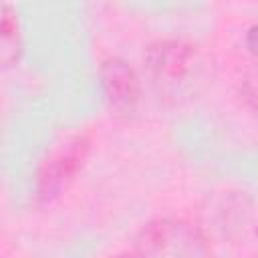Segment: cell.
<instances>
[{
  "instance_id": "277c9868",
  "label": "cell",
  "mask_w": 258,
  "mask_h": 258,
  "mask_svg": "<svg viewBox=\"0 0 258 258\" xmlns=\"http://www.w3.org/2000/svg\"><path fill=\"white\" fill-rule=\"evenodd\" d=\"M99 81L109 111L119 119H131L143 97V85L137 71L125 58L109 56L99 67Z\"/></svg>"
},
{
  "instance_id": "6da1fadb",
  "label": "cell",
  "mask_w": 258,
  "mask_h": 258,
  "mask_svg": "<svg viewBox=\"0 0 258 258\" xmlns=\"http://www.w3.org/2000/svg\"><path fill=\"white\" fill-rule=\"evenodd\" d=\"M143 62L157 97L173 105L196 97L210 77L208 56L185 38H159L151 42Z\"/></svg>"
},
{
  "instance_id": "52a82bcc",
  "label": "cell",
  "mask_w": 258,
  "mask_h": 258,
  "mask_svg": "<svg viewBox=\"0 0 258 258\" xmlns=\"http://www.w3.org/2000/svg\"><path fill=\"white\" fill-rule=\"evenodd\" d=\"M254 38H256V24H252L248 30H246V48H248V52L254 56V52H256V42H254Z\"/></svg>"
},
{
  "instance_id": "3957f363",
  "label": "cell",
  "mask_w": 258,
  "mask_h": 258,
  "mask_svg": "<svg viewBox=\"0 0 258 258\" xmlns=\"http://www.w3.org/2000/svg\"><path fill=\"white\" fill-rule=\"evenodd\" d=\"M91 141L85 133H73L64 137L40 163L36 173V200L48 204L54 200L83 167Z\"/></svg>"
},
{
  "instance_id": "5b68a950",
  "label": "cell",
  "mask_w": 258,
  "mask_h": 258,
  "mask_svg": "<svg viewBox=\"0 0 258 258\" xmlns=\"http://www.w3.org/2000/svg\"><path fill=\"white\" fill-rule=\"evenodd\" d=\"M22 54V28L14 6L0 2V71L18 62Z\"/></svg>"
},
{
  "instance_id": "7a4b0ae2",
  "label": "cell",
  "mask_w": 258,
  "mask_h": 258,
  "mask_svg": "<svg viewBox=\"0 0 258 258\" xmlns=\"http://www.w3.org/2000/svg\"><path fill=\"white\" fill-rule=\"evenodd\" d=\"M137 258H212L208 234L185 218H155L135 236Z\"/></svg>"
},
{
  "instance_id": "ba28073f",
  "label": "cell",
  "mask_w": 258,
  "mask_h": 258,
  "mask_svg": "<svg viewBox=\"0 0 258 258\" xmlns=\"http://www.w3.org/2000/svg\"><path fill=\"white\" fill-rule=\"evenodd\" d=\"M109 258H137L135 254H115V256H109Z\"/></svg>"
},
{
  "instance_id": "8992f818",
  "label": "cell",
  "mask_w": 258,
  "mask_h": 258,
  "mask_svg": "<svg viewBox=\"0 0 258 258\" xmlns=\"http://www.w3.org/2000/svg\"><path fill=\"white\" fill-rule=\"evenodd\" d=\"M242 97H246L250 109H254V103H256V87H254V79L248 77L242 81Z\"/></svg>"
}]
</instances>
